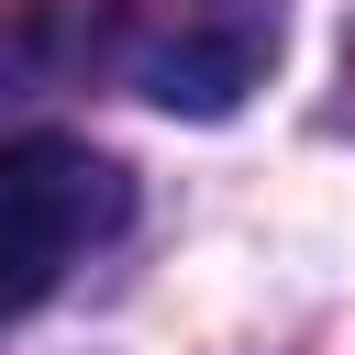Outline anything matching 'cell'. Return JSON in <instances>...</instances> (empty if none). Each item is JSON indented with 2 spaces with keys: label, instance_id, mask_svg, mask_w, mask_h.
Segmentation results:
<instances>
[{
  "label": "cell",
  "instance_id": "2",
  "mask_svg": "<svg viewBox=\"0 0 355 355\" xmlns=\"http://www.w3.org/2000/svg\"><path fill=\"white\" fill-rule=\"evenodd\" d=\"M266 55H277V11H266V0H200V11H178V33L144 55V89H155L166 111H233Z\"/></svg>",
  "mask_w": 355,
  "mask_h": 355
},
{
  "label": "cell",
  "instance_id": "1",
  "mask_svg": "<svg viewBox=\"0 0 355 355\" xmlns=\"http://www.w3.org/2000/svg\"><path fill=\"white\" fill-rule=\"evenodd\" d=\"M111 222H122V166L111 155H89L67 133L0 144V322H22Z\"/></svg>",
  "mask_w": 355,
  "mask_h": 355
}]
</instances>
